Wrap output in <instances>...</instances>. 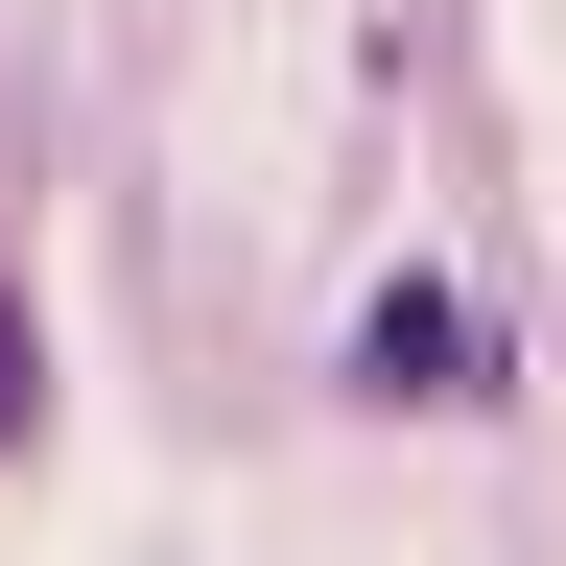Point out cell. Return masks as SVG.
I'll list each match as a JSON object with an SVG mask.
<instances>
[{"instance_id":"obj_1","label":"cell","mask_w":566,"mask_h":566,"mask_svg":"<svg viewBox=\"0 0 566 566\" xmlns=\"http://www.w3.org/2000/svg\"><path fill=\"white\" fill-rule=\"evenodd\" d=\"M472 378V307L449 283H378V307H354V401H449Z\"/></svg>"},{"instance_id":"obj_2","label":"cell","mask_w":566,"mask_h":566,"mask_svg":"<svg viewBox=\"0 0 566 566\" xmlns=\"http://www.w3.org/2000/svg\"><path fill=\"white\" fill-rule=\"evenodd\" d=\"M48 424V331H24V283H0V449Z\"/></svg>"}]
</instances>
